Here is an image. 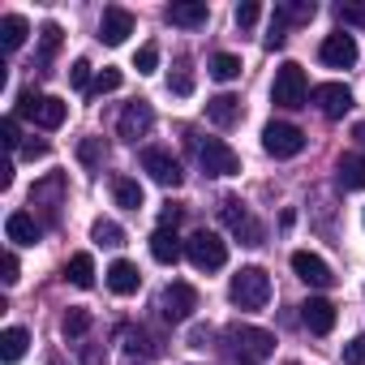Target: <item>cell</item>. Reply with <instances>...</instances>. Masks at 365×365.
<instances>
[{"label": "cell", "mask_w": 365, "mask_h": 365, "mask_svg": "<svg viewBox=\"0 0 365 365\" xmlns=\"http://www.w3.org/2000/svg\"><path fill=\"white\" fill-rule=\"evenodd\" d=\"M220 215H224L228 232H232V237H241V245H262V224L250 215V207H245L241 198H224Z\"/></svg>", "instance_id": "9c48e42d"}, {"label": "cell", "mask_w": 365, "mask_h": 365, "mask_svg": "<svg viewBox=\"0 0 365 365\" xmlns=\"http://www.w3.org/2000/svg\"><path fill=\"white\" fill-rule=\"evenodd\" d=\"M26 35H31V22L22 14H5V18H0V48H5V52H18L26 43Z\"/></svg>", "instance_id": "603a6c76"}, {"label": "cell", "mask_w": 365, "mask_h": 365, "mask_svg": "<svg viewBox=\"0 0 365 365\" xmlns=\"http://www.w3.org/2000/svg\"><path fill=\"white\" fill-rule=\"evenodd\" d=\"M262 150H267L271 159H292V155L305 150V133H301L297 125H288V120H271V125L262 129Z\"/></svg>", "instance_id": "52a82bcc"}, {"label": "cell", "mask_w": 365, "mask_h": 365, "mask_svg": "<svg viewBox=\"0 0 365 365\" xmlns=\"http://www.w3.org/2000/svg\"><path fill=\"white\" fill-rule=\"evenodd\" d=\"M314 103H318V112H322L327 120H339V116L352 108V91L339 86V82H322V86H314Z\"/></svg>", "instance_id": "5bb4252c"}, {"label": "cell", "mask_w": 365, "mask_h": 365, "mask_svg": "<svg viewBox=\"0 0 365 365\" xmlns=\"http://www.w3.org/2000/svg\"><path fill=\"white\" fill-rule=\"evenodd\" d=\"M185 254V245H180V237L172 228H155L150 232V258L163 262V267H176V258Z\"/></svg>", "instance_id": "ffe728a7"}, {"label": "cell", "mask_w": 365, "mask_h": 365, "mask_svg": "<svg viewBox=\"0 0 365 365\" xmlns=\"http://www.w3.org/2000/svg\"><path fill=\"white\" fill-rule=\"evenodd\" d=\"M103 279H108V288H112L116 297H133V292L142 288V271H138L133 262H125V258H116V262L103 271Z\"/></svg>", "instance_id": "ac0fdd59"}, {"label": "cell", "mask_w": 365, "mask_h": 365, "mask_svg": "<svg viewBox=\"0 0 365 365\" xmlns=\"http://www.w3.org/2000/svg\"><path fill=\"white\" fill-rule=\"evenodd\" d=\"M142 172L155 180V185H163V190H176L180 180H185L180 163H176L172 150H163V146H146V150H142Z\"/></svg>", "instance_id": "ba28073f"}, {"label": "cell", "mask_w": 365, "mask_h": 365, "mask_svg": "<svg viewBox=\"0 0 365 365\" xmlns=\"http://www.w3.org/2000/svg\"><path fill=\"white\" fill-rule=\"evenodd\" d=\"M133 14L129 9H120V5H112V9H103V22H99V39L108 43V48H120L129 35H133Z\"/></svg>", "instance_id": "4fadbf2b"}, {"label": "cell", "mask_w": 365, "mask_h": 365, "mask_svg": "<svg viewBox=\"0 0 365 365\" xmlns=\"http://www.w3.org/2000/svg\"><path fill=\"white\" fill-rule=\"evenodd\" d=\"M65 279H69L73 288H91V284H95V258H91V254H73L69 267H65Z\"/></svg>", "instance_id": "4316f807"}, {"label": "cell", "mask_w": 365, "mask_h": 365, "mask_svg": "<svg viewBox=\"0 0 365 365\" xmlns=\"http://www.w3.org/2000/svg\"><path fill=\"white\" fill-rule=\"evenodd\" d=\"M5 237H9L14 245H39V237H43V224H39L31 211H14V215L5 220Z\"/></svg>", "instance_id": "e0dca14e"}, {"label": "cell", "mask_w": 365, "mask_h": 365, "mask_svg": "<svg viewBox=\"0 0 365 365\" xmlns=\"http://www.w3.org/2000/svg\"><path fill=\"white\" fill-rule=\"evenodd\" d=\"M86 331H91V314H86V309H69V314L61 318V335H65V339H82Z\"/></svg>", "instance_id": "4dcf8cb0"}, {"label": "cell", "mask_w": 365, "mask_h": 365, "mask_svg": "<svg viewBox=\"0 0 365 365\" xmlns=\"http://www.w3.org/2000/svg\"><path fill=\"white\" fill-rule=\"evenodd\" d=\"M168 91H176V95H190V91H194V73H190V61H180V65L172 69V78H168Z\"/></svg>", "instance_id": "1f68e13d"}, {"label": "cell", "mask_w": 365, "mask_h": 365, "mask_svg": "<svg viewBox=\"0 0 365 365\" xmlns=\"http://www.w3.org/2000/svg\"><path fill=\"white\" fill-rule=\"evenodd\" d=\"M284 39H288V22L275 14V18H271V26H267V35H262V43L275 52V48H284Z\"/></svg>", "instance_id": "e575fe53"}, {"label": "cell", "mask_w": 365, "mask_h": 365, "mask_svg": "<svg viewBox=\"0 0 365 365\" xmlns=\"http://www.w3.org/2000/svg\"><path fill=\"white\" fill-rule=\"evenodd\" d=\"M61 194H65V176L52 172V176H43L39 185L31 190V207H39L48 215V224H56L61 220Z\"/></svg>", "instance_id": "7c38bea8"}, {"label": "cell", "mask_w": 365, "mask_h": 365, "mask_svg": "<svg viewBox=\"0 0 365 365\" xmlns=\"http://www.w3.org/2000/svg\"><path fill=\"white\" fill-rule=\"evenodd\" d=\"M61 35H65V31H61L56 22H43V31H39V43H43V61H48V56L61 48Z\"/></svg>", "instance_id": "8d00e7d4"}, {"label": "cell", "mask_w": 365, "mask_h": 365, "mask_svg": "<svg viewBox=\"0 0 365 365\" xmlns=\"http://www.w3.org/2000/svg\"><path fill=\"white\" fill-rule=\"evenodd\" d=\"M185 258H190L198 271H220V267L228 262V241L202 228V232H194V237L185 241Z\"/></svg>", "instance_id": "5b68a950"}, {"label": "cell", "mask_w": 365, "mask_h": 365, "mask_svg": "<svg viewBox=\"0 0 365 365\" xmlns=\"http://www.w3.org/2000/svg\"><path fill=\"white\" fill-rule=\"evenodd\" d=\"M22 155H26V159H43V155H48V142H26Z\"/></svg>", "instance_id": "f6af8a7d"}, {"label": "cell", "mask_w": 365, "mask_h": 365, "mask_svg": "<svg viewBox=\"0 0 365 365\" xmlns=\"http://www.w3.org/2000/svg\"><path fill=\"white\" fill-rule=\"evenodd\" d=\"M335 180L339 190H365V155H344L335 163Z\"/></svg>", "instance_id": "cb8c5ba5"}, {"label": "cell", "mask_w": 365, "mask_h": 365, "mask_svg": "<svg viewBox=\"0 0 365 365\" xmlns=\"http://www.w3.org/2000/svg\"><path fill=\"white\" fill-rule=\"evenodd\" d=\"M112 198H116V207H125V211H138V207L146 202L142 185H138V180H129V176H116V180H112Z\"/></svg>", "instance_id": "484cf974"}, {"label": "cell", "mask_w": 365, "mask_h": 365, "mask_svg": "<svg viewBox=\"0 0 365 365\" xmlns=\"http://www.w3.org/2000/svg\"><path fill=\"white\" fill-rule=\"evenodd\" d=\"M228 297L237 309H262L271 301V275L262 267H241L228 284Z\"/></svg>", "instance_id": "6da1fadb"}, {"label": "cell", "mask_w": 365, "mask_h": 365, "mask_svg": "<svg viewBox=\"0 0 365 365\" xmlns=\"http://www.w3.org/2000/svg\"><path fill=\"white\" fill-rule=\"evenodd\" d=\"M207 14H211V9L202 5V0H180V5H168V14H163V18H168L172 26L194 31V26H202V22H207Z\"/></svg>", "instance_id": "44dd1931"}, {"label": "cell", "mask_w": 365, "mask_h": 365, "mask_svg": "<svg viewBox=\"0 0 365 365\" xmlns=\"http://www.w3.org/2000/svg\"><path fill=\"white\" fill-rule=\"evenodd\" d=\"M301 322H305L314 335H327V331L335 327V305H331L327 297H309V301L301 305Z\"/></svg>", "instance_id": "d6986e66"}, {"label": "cell", "mask_w": 365, "mask_h": 365, "mask_svg": "<svg viewBox=\"0 0 365 365\" xmlns=\"http://www.w3.org/2000/svg\"><path fill=\"white\" fill-rule=\"evenodd\" d=\"M228 348L241 365H258L275 352V335L262 327H228Z\"/></svg>", "instance_id": "7a4b0ae2"}, {"label": "cell", "mask_w": 365, "mask_h": 365, "mask_svg": "<svg viewBox=\"0 0 365 365\" xmlns=\"http://www.w3.org/2000/svg\"><path fill=\"white\" fill-rule=\"evenodd\" d=\"M78 155H82V163H91V168H95V163L103 159V142H95V138H91V142H82V146H78Z\"/></svg>", "instance_id": "b9f144b4"}, {"label": "cell", "mask_w": 365, "mask_h": 365, "mask_svg": "<svg viewBox=\"0 0 365 365\" xmlns=\"http://www.w3.org/2000/svg\"><path fill=\"white\" fill-rule=\"evenodd\" d=\"M258 14H262V9L254 5V0H245V5H237V26H241V31H250V26L258 22Z\"/></svg>", "instance_id": "60d3db41"}, {"label": "cell", "mask_w": 365, "mask_h": 365, "mask_svg": "<svg viewBox=\"0 0 365 365\" xmlns=\"http://www.w3.org/2000/svg\"><path fill=\"white\" fill-rule=\"evenodd\" d=\"M292 365H301V361H292Z\"/></svg>", "instance_id": "681fc988"}, {"label": "cell", "mask_w": 365, "mask_h": 365, "mask_svg": "<svg viewBox=\"0 0 365 365\" xmlns=\"http://www.w3.org/2000/svg\"><path fill=\"white\" fill-rule=\"evenodd\" d=\"M18 279H22V262H18V254H14V250H9V254H5V284H9V288H14V284H18Z\"/></svg>", "instance_id": "ee69618b"}, {"label": "cell", "mask_w": 365, "mask_h": 365, "mask_svg": "<svg viewBox=\"0 0 365 365\" xmlns=\"http://www.w3.org/2000/svg\"><path fill=\"white\" fill-rule=\"evenodd\" d=\"M176 220H180V211L176 207H163V224L159 228H176Z\"/></svg>", "instance_id": "bcb514c9"}, {"label": "cell", "mask_w": 365, "mask_h": 365, "mask_svg": "<svg viewBox=\"0 0 365 365\" xmlns=\"http://www.w3.org/2000/svg\"><path fill=\"white\" fill-rule=\"evenodd\" d=\"M0 138H5V146H9V150L22 142V133H18V120H14V116H5V120H0Z\"/></svg>", "instance_id": "7bdbcfd3"}, {"label": "cell", "mask_w": 365, "mask_h": 365, "mask_svg": "<svg viewBox=\"0 0 365 365\" xmlns=\"http://www.w3.org/2000/svg\"><path fill=\"white\" fill-rule=\"evenodd\" d=\"M352 138H356V146L365 150V120H356V125H352Z\"/></svg>", "instance_id": "c3c4849f"}, {"label": "cell", "mask_w": 365, "mask_h": 365, "mask_svg": "<svg viewBox=\"0 0 365 365\" xmlns=\"http://www.w3.org/2000/svg\"><path fill=\"white\" fill-rule=\"evenodd\" d=\"M344 365H365V335L344 344Z\"/></svg>", "instance_id": "ab89813d"}, {"label": "cell", "mask_w": 365, "mask_h": 365, "mask_svg": "<svg viewBox=\"0 0 365 365\" xmlns=\"http://www.w3.org/2000/svg\"><path fill=\"white\" fill-rule=\"evenodd\" d=\"M335 18L344 22V26H365V5H335Z\"/></svg>", "instance_id": "d590c367"}, {"label": "cell", "mask_w": 365, "mask_h": 365, "mask_svg": "<svg viewBox=\"0 0 365 365\" xmlns=\"http://www.w3.org/2000/svg\"><path fill=\"white\" fill-rule=\"evenodd\" d=\"M194 309H198V288H194V284H168V288H163L159 314H163L168 322H185Z\"/></svg>", "instance_id": "30bf717a"}, {"label": "cell", "mask_w": 365, "mask_h": 365, "mask_svg": "<svg viewBox=\"0 0 365 365\" xmlns=\"http://www.w3.org/2000/svg\"><path fill=\"white\" fill-rule=\"evenodd\" d=\"M305 95H309L305 69L297 61H284L275 69V82H271V103L275 108H305Z\"/></svg>", "instance_id": "3957f363"}, {"label": "cell", "mask_w": 365, "mask_h": 365, "mask_svg": "<svg viewBox=\"0 0 365 365\" xmlns=\"http://www.w3.org/2000/svg\"><path fill=\"white\" fill-rule=\"evenodd\" d=\"M69 82H73L78 91L95 86V82H91V61H73V65H69Z\"/></svg>", "instance_id": "f35d334b"}, {"label": "cell", "mask_w": 365, "mask_h": 365, "mask_svg": "<svg viewBox=\"0 0 365 365\" xmlns=\"http://www.w3.org/2000/svg\"><path fill=\"white\" fill-rule=\"evenodd\" d=\"M91 237L99 241V245H125V228L116 224V220H95V228H91Z\"/></svg>", "instance_id": "f546056e"}, {"label": "cell", "mask_w": 365, "mask_h": 365, "mask_svg": "<svg viewBox=\"0 0 365 365\" xmlns=\"http://www.w3.org/2000/svg\"><path fill=\"white\" fill-rule=\"evenodd\" d=\"M318 56H322V65H331V69H352V65H356V39H352V35H327L322 48H318Z\"/></svg>", "instance_id": "2e32d148"}, {"label": "cell", "mask_w": 365, "mask_h": 365, "mask_svg": "<svg viewBox=\"0 0 365 365\" xmlns=\"http://www.w3.org/2000/svg\"><path fill=\"white\" fill-rule=\"evenodd\" d=\"M198 163H202L207 176H237L241 172V155L224 138H202L198 142Z\"/></svg>", "instance_id": "8992f818"}, {"label": "cell", "mask_w": 365, "mask_h": 365, "mask_svg": "<svg viewBox=\"0 0 365 365\" xmlns=\"http://www.w3.org/2000/svg\"><path fill=\"white\" fill-rule=\"evenodd\" d=\"M215 82H237L241 78V56L237 52H220V56H211V69H207Z\"/></svg>", "instance_id": "f1b7e54d"}, {"label": "cell", "mask_w": 365, "mask_h": 365, "mask_svg": "<svg viewBox=\"0 0 365 365\" xmlns=\"http://www.w3.org/2000/svg\"><path fill=\"white\" fill-rule=\"evenodd\" d=\"M116 86H120V69H99V78H95L91 95H112Z\"/></svg>", "instance_id": "74e56055"}, {"label": "cell", "mask_w": 365, "mask_h": 365, "mask_svg": "<svg viewBox=\"0 0 365 365\" xmlns=\"http://www.w3.org/2000/svg\"><path fill=\"white\" fill-rule=\"evenodd\" d=\"M284 22H309L314 18V5H309V0H292V5H279L275 9Z\"/></svg>", "instance_id": "d6a6232c"}, {"label": "cell", "mask_w": 365, "mask_h": 365, "mask_svg": "<svg viewBox=\"0 0 365 365\" xmlns=\"http://www.w3.org/2000/svg\"><path fill=\"white\" fill-rule=\"evenodd\" d=\"M9 185H14V163L0 168V190H9Z\"/></svg>", "instance_id": "7dc6e473"}, {"label": "cell", "mask_w": 365, "mask_h": 365, "mask_svg": "<svg viewBox=\"0 0 365 365\" xmlns=\"http://www.w3.org/2000/svg\"><path fill=\"white\" fill-rule=\"evenodd\" d=\"M207 120L220 125V129L237 125V120H241V99H237V95H215V99H207Z\"/></svg>", "instance_id": "7402d4cb"}, {"label": "cell", "mask_w": 365, "mask_h": 365, "mask_svg": "<svg viewBox=\"0 0 365 365\" xmlns=\"http://www.w3.org/2000/svg\"><path fill=\"white\" fill-rule=\"evenodd\" d=\"M292 271H297V279H305L309 288H331V284H335L331 267H327L318 254H309V250H297V254H292Z\"/></svg>", "instance_id": "9a60e30c"}, {"label": "cell", "mask_w": 365, "mask_h": 365, "mask_svg": "<svg viewBox=\"0 0 365 365\" xmlns=\"http://www.w3.org/2000/svg\"><path fill=\"white\" fill-rule=\"evenodd\" d=\"M26 344H31L26 327H9L5 335H0V361H5V365L22 361V356H26Z\"/></svg>", "instance_id": "d4e9b609"}, {"label": "cell", "mask_w": 365, "mask_h": 365, "mask_svg": "<svg viewBox=\"0 0 365 365\" xmlns=\"http://www.w3.org/2000/svg\"><path fill=\"white\" fill-rule=\"evenodd\" d=\"M150 125H155V108H150L146 99H138V103H129V108L120 112V120H116V138L138 142V138L150 133Z\"/></svg>", "instance_id": "8fae6325"}, {"label": "cell", "mask_w": 365, "mask_h": 365, "mask_svg": "<svg viewBox=\"0 0 365 365\" xmlns=\"http://www.w3.org/2000/svg\"><path fill=\"white\" fill-rule=\"evenodd\" d=\"M120 339H125V352H133V356H138V352H142V356H155V352H159V344H155V335H150L146 327H125Z\"/></svg>", "instance_id": "83f0119b"}, {"label": "cell", "mask_w": 365, "mask_h": 365, "mask_svg": "<svg viewBox=\"0 0 365 365\" xmlns=\"http://www.w3.org/2000/svg\"><path fill=\"white\" fill-rule=\"evenodd\" d=\"M133 69H138V73H155V69H159V48H155V43H142L138 56H133Z\"/></svg>", "instance_id": "836d02e7"}, {"label": "cell", "mask_w": 365, "mask_h": 365, "mask_svg": "<svg viewBox=\"0 0 365 365\" xmlns=\"http://www.w3.org/2000/svg\"><path fill=\"white\" fill-rule=\"evenodd\" d=\"M18 116H31L39 129H61L65 116H69V103L56 99V95H35V91H22L18 95Z\"/></svg>", "instance_id": "277c9868"}]
</instances>
